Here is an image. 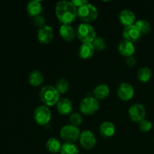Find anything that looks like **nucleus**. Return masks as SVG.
Instances as JSON below:
<instances>
[{
	"instance_id": "20",
	"label": "nucleus",
	"mask_w": 154,
	"mask_h": 154,
	"mask_svg": "<svg viewBox=\"0 0 154 154\" xmlns=\"http://www.w3.org/2000/svg\"><path fill=\"white\" fill-rule=\"evenodd\" d=\"M110 89L108 85L105 84H99L95 87L93 90V95L97 99H104L109 95Z\"/></svg>"
},
{
	"instance_id": "31",
	"label": "nucleus",
	"mask_w": 154,
	"mask_h": 154,
	"mask_svg": "<svg viewBox=\"0 0 154 154\" xmlns=\"http://www.w3.org/2000/svg\"><path fill=\"white\" fill-rule=\"evenodd\" d=\"M72 2L77 8H78L81 7V6L84 5L85 4H87L88 2H87V0H73V1H72Z\"/></svg>"
},
{
	"instance_id": "18",
	"label": "nucleus",
	"mask_w": 154,
	"mask_h": 154,
	"mask_svg": "<svg viewBox=\"0 0 154 154\" xmlns=\"http://www.w3.org/2000/svg\"><path fill=\"white\" fill-rule=\"evenodd\" d=\"M95 49L92 43H82L78 51V56L83 60H88L93 57Z\"/></svg>"
},
{
	"instance_id": "19",
	"label": "nucleus",
	"mask_w": 154,
	"mask_h": 154,
	"mask_svg": "<svg viewBox=\"0 0 154 154\" xmlns=\"http://www.w3.org/2000/svg\"><path fill=\"white\" fill-rule=\"evenodd\" d=\"M27 13L29 16L35 17L40 15L41 12L42 11V5L39 0H32L30 1L27 4L26 6Z\"/></svg>"
},
{
	"instance_id": "4",
	"label": "nucleus",
	"mask_w": 154,
	"mask_h": 154,
	"mask_svg": "<svg viewBox=\"0 0 154 154\" xmlns=\"http://www.w3.org/2000/svg\"><path fill=\"white\" fill-rule=\"evenodd\" d=\"M78 16L84 23H89L95 20L98 17V10L93 5L90 3L84 5L78 8Z\"/></svg>"
},
{
	"instance_id": "1",
	"label": "nucleus",
	"mask_w": 154,
	"mask_h": 154,
	"mask_svg": "<svg viewBox=\"0 0 154 154\" xmlns=\"http://www.w3.org/2000/svg\"><path fill=\"white\" fill-rule=\"evenodd\" d=\"M56 15L63 24H71L78 16V8L72 2L60 1L56 5Z\"/></svg>"
},
{
	"instance_id": "22",
	"label": "nucleus",
	"mask_w": 154,
	"mask_h": 154,
	"mask_svg": "<svg viewBox=\"0 0 154 154\" xmlns=\"http://www.w3.org/2000/svg\"><path fill=\"white\" fill-rule=\"evenodd\" d=\"M62 144L60 140L57 138H51L46 143V148L49 152L52 153H57L60 151Z\"/></svg>"
},
{
	"instance_id": "30",
	"label": "nucleus",
	"mask_w": 154,
	"mask_h": 154,
	"mask_svg": "<svg viewBox=\"0 0 154 154\" xmlns=\"http://www.w3.org/2000/svg\"><path fill=\"white\" fill-rule=\"evenodd\" d=\"M33 24L35 26L41 28V27L45 26V18L42 15H38V16L33 17Z\"/></svg>"
},
{
	"instance_id": "29",
	"label": "nucleus",
	"mask_w": 154,
	"mask_h": 154,
	"mask_svg": "<svg viewBox=\"0 0 154 154\" xmlns=\"http://www.w3.org/2000/svg\"><path fill=\"white\" fill-rule=\"evenodd\" d=\"M152 126H153V124L151 122L147 119H144L141 122H139V129L143 132H150V129H152Z\"/></svg>"
},
{
	"instance_id": "24",
	"label": "nucleus",
	"mask_w": 154,
	"mask_h": 154,
	"mask_svg": "<svg viewBox=\"0 0 154 154\" xmlns=\"http://www.w3.org/2000/svg\"><path fill=\"white\" fill-rule=\"evenodd\" d=\"M152 76V71L148 67H142L138 69V79L141 82H147Z\"/></svg>"
},
{
	"instance_id": "13",
	"label": "nucleus",
	"mask_w": 154,
	"mask_h": 154,
	"mask_svg": "<svg viewBox=\"0 0 154 154\" xmlns=\"http://www.w3.org/2000/svg\"><path fill=\"white\" fill-rule=\"evenodd\" d=\"M118 51L123 57H132L135 51V48L133 43L127 40H123L119 43Z\"/></svg>"
},
{
	"instance_id": "7",
	"label": "nucleus",
	"mask_w": 154,
	"mask_h": 154,
	"mask_svg": "<svg viewBox=\"0 0 154 154\" xmlns=\"http://www.w3.org/2000/svg\"><path fill=\"white\" fill-rule=\"evenodd\" d=\"M34 119L36 123L41 126L48 124L51 119V112L46 105L37 107L34 111Z\"/></svg>"
},
{
	"instance_id": "2",
	"label": "nucleus",
	"mask_w": 154,
	"mask_h": 154,
	"mask_svg": "<svg viewBox=\"0 0 154 154\" xmlns=\"http://www.w3.org/2000/svg\"><path fill=\"white\" fill-rule=\"evenodd\" d=\"M60 93L53 86H45L39 93V97L46 106H53L60 101Z\"/></svg>"
},
{
	"instance_id": "9",
	"label": "nucleus",
	"mask_w": 154,
	"mask_h": 154,
	"mask_svg": "<svg viewBox=\"0 0 154 154\" xmlns=\"http://www.w3.org/2000/svg\"><path fill=\"white\" fill-rule=\"evenodd\" d=\"M129 115L132 121L138 122L139 123L141 120L145 119V108L141 104H135V105H132L129 109Z\"/></svg>"
},
{
	"instance_id": "27",
	"label": "nucleus",
	"mask_w": 154,
	"mask_h": 154,
	"mask_svg": "<svg viewBox=\"0 0 154 154\" xmlns=\"http://www.w3.org/2000/svg\"><path fill=\"white\" fill-rule=\"evenodd\" d=\"M93 48L96 51H103L104 49L106 47V42H105V40L101 36H96V38L94 39V41L92 43Z\"/></svg>"
},
{
	"instance_id": "11",
	"label": "nucleus",
	"mask_w": 154,
	"mask_h": 154,
	"mask_svg": "<svg viewBox=\"0 0 154 154\" xmlns=\"http://www.w3.org/2000/svg\"><path fill=\"white\" fill-rule=\"evenodd\" d=\"M135 94L134 87L129 83L123 82L120 84L117 90V95L119 98L123 101H128L132 99Z\"/></svg>"
},
{
	"instance_id": "17",
	"label": "nucleus",
	"mask_w": 154,
	"mask_h": 154,
	"mask_svg": "<svg viewBox=\"0 0 154 154\" xmlns=\"http://www.w3.org/2000/svg\"><path fill=\"white\" fill-rule=\"evenodd\" d=\"M115 126L109 121H105L100 125L99 132L105 138H109L115 134Z\"/></svg>"
},
{
	"instance_id": "25",
	"label": "nucleus",
	"mask_w": 154,
	"mask_h": 154,
	"mask_svg": "<svg viewBox=\"0 0 154 154\" xmlns=\"http://www.w3.org/2000/svg\"><path fill=\"white\" fill-rule=\"evenodd\" d=\"M135 26L138 29L141 34H147L151 29L150 23L146 20H138L135 23Z\"/></svg>"
},
{
	"instance_id": "32",
	"label": "nucleus",
	"mask_w": 154,
	"mask_h": 154,
	"mask_svg": "<svg viewBox=\"0 0 154 154\" xmlns=\"http://www.w3.org/2000/svg\"><path fill=\"white\" fill-rule=\"evenodd\" d=\"M126 64H127L128 66H129V67H134V66H135V64H136V60H135V58L133 56L127 57Z\"/></svg>"
},
{
	"instance_id": "15",
	"label": "nucleus",
	"mask_w": 154,
	"mask_h": 154,
	"mask_svg": "<svg viewBox=\"0 0 154 154\" xmlns=\"http://www.w3.org/2000/svg\"><path fill=\"white\" fill-rule=\"evenodd\" d=\"M60 34L65 41L72 42L76 36V32L70 24H63L60 28Z\"/></svg>"
},
{
	"instance_id": "14",
	"label": "nucleus",
	"mask_w": 154,
	"mask_h": 154,
	"mask_svg": "<svg viewBox=\"0 0 154 154\" xmlns=\"http://www.w3.org/2000/svg\"><path fill=\"white\" fill-rule=\"evenodd\" d=\"M119 20L123 25L126 26L134 25L135 23V15L129 9H124L122 11L119 15Z\"/></svg>"
},
{
	"instance_id": "3",
	"label": "nucleus",
	"mask_w": 154,
	"mask_h": 154,
	"mask_svg": "<svg viewBox=\"0 0 154 154\" xmlns=\"http://www.w3.org/2000/svg\"><path fill=\"white\" fill-rule=\"evenodd\" d=\"M76 35L83 43H93L96 37V32L93 26L87 23H82L78 26Z\"/></svg>"
},
{
	"instance_id": "21",
	"label": "nucleus",
	"mask_w": 154,
	"mask_h": 154,
	"mask_svg": "<svg viewBox=\"0 0 154 154\" xmlns=\"http://www.w3.org/2000/svg\"><path fill=\"white\" fill-rule=\"evenodd\" d=\"M44 76L38 70H34L29 75V82L33 87H38L43 83Z\"/></svg>"
},
{
	"instance_id": "26",
	"label": "nucleus",
	"mask_w": 154,
	"mask_h": 154,
	"mask_svg": "<svg viewBox=\"0 0 154 154\" xmlns=\"http://www.w3.org/2000/svg\"><path fill=\"white\" fill-rule=\"evenodd\" d=\"M69 81L66 78H60V80L57 81V84H56V89L60 93H62V94L66 93L69 90Z\"/></svg>"
},
{
	"instance_id": "12",
	"label": "nucleus",
	"mask_w": 154,
	"mask_h": 154,
	"mask_svg": "<svg viewBox=\"0 0 154 154\" xmlns=\"http://www.w3.org/2000/svg\"><path fill=\"white\" fill-rule=\"evenodd\" d=\"M141 33L140 32L138 29L135 26V24L129 26H126L123 32V36L125 40H127L131 42H136L141 37Z\"/></svg>"
},
{
	"instance_id": "10",
	"label": "nucleus",
	"mask_w": 154,
	"mask_h": 154,
	"mask_svg": "<svg viewBox=\"0 0 154 154\" xmlns=\"http://www.w3.org/2000/svg\"><path fill=\"white\" fill-rule=\"evenodd\" d=\"M54 29L51 26L45 25L38 29L37 33V38L41 44L47 45L54 39Z\"/></svg>"
},
{
	"instance_id": "5",
	"label": "nucleus",
	"mask_w": 154,
	"mask_h": 154,
	"mask_svg": "<svg viewBox=\"0 0 154 154\" xmlns=\"http://www.w3.org/2000/svg\"><path fill=\"white\" fill-rule=\"evenodd\" d=\"M81 132L78 127L72 125H66L60 129V135L66 142L74 143L79 138Z\"/></svg>"
},
{
	"instance_id": "28",
	"label": "nucleus",
	"mask_w": 154,
	"mask_h": 154,
	"mask_svg": "<svg viewBox=\"0 0 154 154\" xmlns=\"http://www.w3.org/2000/svg\"><path fill=\"white\" fill-rule=\"evenodd\" d=\"M70 123L71 125L76 127L81 126L82 123V116L79 113H72L70 116Z\"/></svg>"
},
{
	"instance_id": "16",
	"label": "nucleus",
	"mask_w": 154,
	"mask_h": 154,
	"mask_svg": "<svg viewBox=\"0 0 154 154\" xmlns=\"http://www.w3.org/2000/svg\"><path fill=\"white\" fill-rule=\"evenodd\" d=\"M57 111L62 115H68L71 114L72 111V103L68 98H63L60 99L57 104Z\"/></svg>"
},
{
	"instance_id": "8",
	"label": "nucleus",
	"mask_w": 154,
	"mask_h": 154,
	"mask_svg": "<svg viewBox=\"0 0 154 154\" xmlns=\"http://www.w3.org/2000/svg\"><path fill=\"white\" fill-rule=\"evenodd\" d=\"M79 140L81 147L86 150H90L96 145V137L94 134L90 130H84L81 132Z\"/></svg>"
},
{
	"instance_id": "6",
	"label": "nucleus",
	"mask_w": 154,
	"mask_h": 154,
	"mask_svg": "<svg viewBox=\"0 0 154 154\" xmlns=\"http://www.w3.org/2000/svg\"><path fill=\"white\" fill-rule=\"evenodd\" d=\"M99 108L98 99L95 97H86L80 103V109L81 112L86 115H91L96 113Z\"/></svg>"
},
{
	"instance_id": "23",
	"label": "nucleus",
	"mask_w": 154,
	"mask_h": 154,
	"mask_svg": "<svg viewBox=\"0 0 154 154\" xmlns=\"http://www.w3.org/2000/svg\"><path fill=\"white\" fill-rule=\"evenodd\" d=\"M60 153V154H78L79 150L74 143L66 142L62 144Z\"/></svg>"
}]
</instances>
